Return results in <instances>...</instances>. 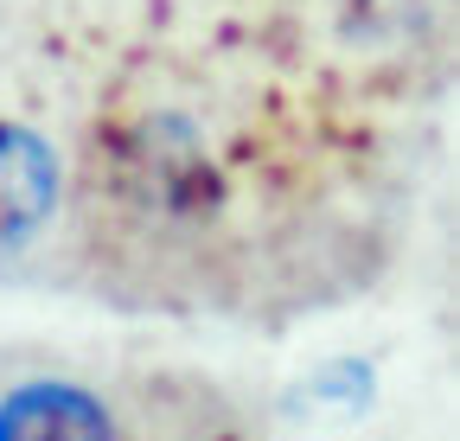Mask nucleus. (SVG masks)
<instances>
[{"label":"nucleus","instance_id":"nucleus-1","mask_svg":"<svg viewBox=\"0 0 460 441\" xmlns=\"http://www.w3.org/2000/svg\"><path fill=\"white\" fill-rule=\"evenodd\" d=\"M58 205V154L45 135L0 122V256L20 250Z\"/></svg>","mask_w":460,"mask_h":441},{"label":"nucleus","instance_id":"nucleus-2","mask_svg":"<svg viewBox=\"0 0 460 441\" xmlns=\"http://www.w3.org/2000/svg\"><path fill=\"white\" fill-rule=\"evenodd\" d=\"M0 441H115V422L77 384H26L0 403Z\"/></svg>","mask_w":460,"mask_h":441}]
</instances>
